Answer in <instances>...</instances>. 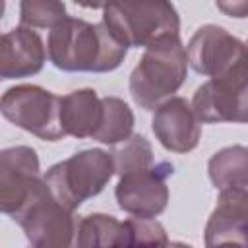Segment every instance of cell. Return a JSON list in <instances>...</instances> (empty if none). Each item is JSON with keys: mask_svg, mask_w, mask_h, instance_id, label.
<instances>
[{"mask_svg": "<svg viewBox=\"0 0 248 248\" xmlns=\"http://www.w3.org/2000/svg\"><path fill=\"white\" fill-rule=\"evenodd\" d=\"M151 130L167 151L188 153L200 143L202 122L184 97L172 95L155 108Z\"/></svg>", "mask_w": 248, "mask_h": 248, "instance_id": "8fae6325", "label": "cell"}, {"mask_svg": "<svg viewBox=\"0 0 248 248\" xmlns=\"http://www.w3.org/2000/svg\"><path fill=\"white\" fill-rule=\"evenodd\" d=\"M103 23L128 46H153L180 37V17L170 0H108Z\"/></svg>", "mask_w": 248, "mask_h": 248, "instance_id": "7a4b0ae2", "label": "cell"}, {"mask_svg": "<svg viewBox=\"0 0 248 248\" xmlns=\"http://www.w3.org/2000/svg\"><path fill=\"white\" fill-rule=\"evenodd\" d=\"M48 60L62 72H112L128 52L110 29L101 23H89L79 17H64L48 31Z\"/></svg>", "mask_w": 248, "mask_h": 248, "instance_id": "6da1fadb", "label": "cell"}, {"mask_svg": "<svg viewBox=\"0 0 248 248\" xmlns=\"http://www.w3.org/2000/svg\"><path fill=\"white\" fill-rule=\"evenodd\" d=\"M246 46H248V43H246Z\"/></svg>", "mask_w": 248, "mask_h": 248, "instance_id": "603a6c76", "label": "cell"}, {"mask_svg": "<svg viewBox=\"0 0 248 248\" xmlns=\"http://www.w3.org/2000/svg\"><path fill=\"white\" fill-rule=\"evenodd\" d=\"M48 52L43 39L31 27L19 25L4 33L0 43V76L2 79L29 78L43 70Z\"/></svg>", "mask_w": 248, "mask_h": 248, "instance_id": "4fadbf2b", "label": "cell"}, {"mask_svg": "<svg viewBox=\"0 0 248 248\" xmlns=\"http://www.w3.org/2000/svg\"><path fill=\"white\" fill-rule=\"evenodd\" d=\"M207 174L215 188H248V145L219 149L207 163Z\"/></svg>", "mask_w": 248, "mask_h": 248, "instance_id": "9a60e30c", "label": "cell"}, {"mask_svg": "<svg viewBox=\"0 0 248 248\" xmlns=\"http://www.w3.org/2000/svg\"><path fill=\"white\" fill-rule=\"evenodd\" d=\"M114 174L112 153L103 149H83L74 153L70 159L52 165L45 180L52 196L76 211L85 200L101 194Z\"/></svg>", "mask_w": 248, "mask_h": 248, "instance_id": "277c9868", "label": "cell"}, {"mask_svg": "<svg viewBox=\"0 0 248 248\" xmlns=\"http://www.w3.org/2000/svg\"><path fill=\"white\" fill-rule=\"evenodd\" d=\"M188 74V54L180 37L147 46L130 74V95L143 110H155L172 97Z\"/></svg>", "mask_w": 248, "mask_h": 248, "instance_id": "3957f363", "label": "cell"}, {"mask_svg": "<svg viewBox=\"0 0 248 248\" xmlns=\"http://www.w3.org/2000/svg\"><path fill=\"white\" fill-rule=\"evenodd\" d=\"M112 161H114V174L118 176L140 169H147L155 165L153 147L145 140V136L132 134L128 140L122 141V145H118L112 151Z\"/></svg>", "mask_w": 248, "mask_h": 248, "instance_id": "ac0fdd59", "label": "cell"}, {"mask_svg": "<svg viewBox=\"0 0 248 248\" xmlns=\"http://www.w3.org/2000/svg\"><path fill=\"white\" fill-rule=\"evenodd\" d=\"M188 64L196 74L215 78L248 60V46L225 27L202 25L186 46Z\"/></svg>", "mask_w": 248, "mask_h": 248, "instance_id": "30bf717a", "label": "cell"}, {"mask_svg": "<svg viewBox=\"0 0 248 248\" xmlns=\"http://www.w3.org/2000/svg\"><path fill=\"white\" fill-rule=\"evenodd\" d=\"M126 223V232H128V246H138V244H155V246H165L169 244L167 232L155 217H130L124 221Z\"/></svg>", "mask_w": 248, "mask_h": 248, "instance_id": "ffe728a7", "label": "cell"}, {"mask_svg": "<svg viewBox=\"0 0 248 248\" xmlns=\"http://www.w3.org/2000/svg\"><path fill=\"white\" fill-rule=\"evenodd\" d=\"M66 14L62 0H21L19 2V23L31 29H52L60 23Z\"/></svg>", "mask_w": 248, "mask_h": 248, "instance_id": "d6986e66", "label": "cell"}, {"mask_svg": "<svg viewBox=\"0 0 248 248\" xmlns=\"http://www.w3.org/2000/svg\"><path fill=\"white\" fill-rule=\"evenodd\" d=\"M134 130V112L120 97H103V116L93 140L116 145L132 136Z\"/></svg>", "mask_w": 248, "mask_h": 248, "instance_id": "e0dca14e", "label": "cell"}, {"mask_svg": "<svg viewBox=\"0 0 248 248\" xmlns=\"http://www.w3.org/2000/svg\"><path fill=\"white\" fill-rule=\"evenodd\" d=\"M76 4L83 6V8H91V10H99V8H105L108 0H74Z\"/></svg>", "mask_w": 248, "mask_h": 248, "instance_id": "7402d4cb", "label": "cell"}, {"mask_svg": "<svg viewBox=\"0 0 248 248\" xmlns=\"http://www.w3.org/2000/svg\"><path fill=\"white\" fill-rule=\"evenodd\" d=\"M103 116V97L95 89H76L60 97V122L66 136L93 138Z\"/></svg>", "mask_w": 248, "mask_h": 248, "instance_id": "5bb4252c", "label": "cell"}, {"mask_svg": "<svg viewBox=\"0 0 248 248\" xmlns=\"http://www.w3.org/2000/svg\"><path fill=\"white\" fill-rule=\"evenodd\" d=\"M215 4L225 16L236 19L248 17V0H215Z\"/></svg>", "mask_w": 248, "mask_h": 248, "instance_id": "44dd1931", "label": "cell"}, {"mask_svg": "<svg viewBox=\"0 0 248 248\" xmlns=\"http://www.w3.org/2000/svg\"><path fill=\"white\" fill-rule=\"evenodd\" d=\"M200 122H248V60L232 70L209 78L192 99Z\"/></svg>", "mask_w": 248, "mask_h": 248, "instance_id": "8992f818", "label": "cell"}, {"mask_svg": "<svg viewBox=\"0 0 248 248\" xmlns=\"http://www.w3.org/2000/svg\"><path fill=\"white\" fill-rule=\"evenodd\" d=\"M76 246H128L126 223L107 213H91L78 221Z\"/></svg>", "mask_w": 248, "mask_h": 248, "instance_id": "2e32d148", "label": "cell"}, {"mask_svg": "<svg viewBox=\"0 0 248 248\" xmlns=\"http://www.w3.org/2000/svg\"><path fill=\"white\" fill-rule=\"evenodd\" d=\"M0 110L6 120L45 141H58L66 136L60 122V97L41 85L10 87L2 95Z\"/></svg>", "mask_w": 248, "mask_h": 248, "instance_id": "5b68a950", "label": "cell"}, {"mask_svg": "<svg viewBox=\"0 0 248 248\" xmlns=\"http://www.w3.org/2000/svg\"><path fill=\"white\" fill-rule=\"evenodd\" d=\"M170 174L172 165L167 161L122 174L114 190L118 207L134 217L161 215L169 203L167 178Z\"/></svg>", "mask_w": 248, "mask_h": 248, "instance_id": "9c48e42d", "label": "cell"}, {"mask_svg": "<svg viewBox=\"0 0 248 248\" xmlns=\"http://www.w3.org/2000/svg\"><path fill=\"white\" fill-rule=\"evenodd\" d=\"M14 221L23 229L25 238L35 248H66L76 240L78 223L74 211L52 196L46 180Z\"/></svg>", "mask_w": 248, "mask_h": 248, "instance_id": "52a82bcc", "label": "cell"}, {"mask_svg": "<svg viewBox=\"0 0 248 248\" xmlns=\"http://www.w3.org/2000/svg\"><path fill=\"white\" fill-rule=\"evenodd\" d=\"M248 246V188L221 190L205 225V246Z\"/></svg>", "mask_w": 248, "mask_h": 248, "instance_id": "7c38bea8", "label": "cell"}, {"mask_svg": "<svg viewBox=\"0 0 248 248\" xmlns=\"http://www.w3.org/2000/svg\"><path fill=\"white\" fill-rule=\"evenodd\" d=\"M37 151L29 145L6 147L0 153V209L12 219L43 188Z\"/></svg>", "mask_w": 248, "mask_h": 248, "instance_id": "ba28073f", "label": "cell"}]
</instances>
